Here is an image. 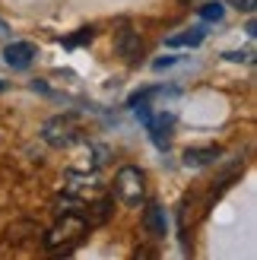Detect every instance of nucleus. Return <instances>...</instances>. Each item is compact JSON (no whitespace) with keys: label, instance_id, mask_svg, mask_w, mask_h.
<instances>
[{"label":"nucleus","instance_id":"423d86ee","mask_svg":"<svg viewBox=\"0 0 257 260\" xmlns=\"http://www.w3.org/2000/svg\"><path fill=\"white\" fill-rule=\"evenodd\" d=\"M140 48H143V42H140V35L134 29H121L118 38H114V51H118L124 60H137L140 57Z\"/></svg>","mask_w":257,"mask_h":260},{"label":"nucleus","instance_id":"0eeeda50","mask_svg":"<svg viewBox=\"0 0 257 260\" xmlns=\"http://www.w3.org/2000/svg\"><path fill=\"white\" fill-rule=\"evenodd\" d=\"M143 225H146L149 235L165 238V232H169V219H165V210H162V206H149V210L143 213Z\"/></svg>","mask_w":257,"mask_h":260},{"label":"nucleus","instance_id":"1a4fd4ad","mask_svg":"<svg viewBox=\"0 0 257 260\" xmlns=\"http://www.w3.org/2000/svg\"><path fill=\"white\" fill-rule=\"evenodd\" d=\"M203 38H207V29H184L178 35H169L165 45H169V48H197Z\"/></svg>","mask_w":257,"mask_h":260},{"label":"nucleus","instance_id":"f8f14e48","mask_svg":"<svg viewBox=\"0 0 257 260\" xmlns=\"http://www.w3.org/2000/svg\"><path fill=\"white\" fill-rule=\"evenodd\" d=\"M178 63V57H172V54H162V57H156L152 60V70H169V67H175Z\"/></svg>","mask_w":257,"mask_h":260},{"label":"nucleus","instance_id":"9d476101","mask_svg":"<svg viewBox=\"0 0 257 260\" xmlns=\"http://www.w3.org/2000/svg\"><path fill=\"white\" fill-rule=\"evenodd\" d=\"M197 13H200L207 22H222V16H226V4H222V0H207V4H203Z\"/></svg>","mask_w":257,"mask_h":260},{"label":"nucleus","instance_id":"f03ea898","mask_svg":"<svg viewBox=\"0 0 257 260\" xmlns=\"http://www.w3.org/2000/svg\"><path fill=\"white\" fill-rule=\"evenodd\" d=\"M42 137H45L48 146H54V149H67V146H73V143L80 140V124H76L73 114H57V118L45 121Z\"/></svg>","mask_w":257,"mask_h":260},{"label":"nucleus","instance_id":"20e7f679","mask_svg":"<svg viewBox=\"0 0 257 260\" xmlns=\"http://www.w3.org/2000/svg\"><path fill=\"white\" fill-rule=\"evenodd\" d=\"M137 108V118L143 121V127L149 130V137H152V143H156L159 149H169V134H172V124H175V118L169 111H152V108H146V102H140V105H134Z\"/></svg>","mask_w":257,"mask_h":260},{"label":"nucleus","instance_id":"ddd939ff","mask_svg":"<svg viewBox=\"0 0 257 260\" xmlns=\"http://www.w3.org/2000/svg\"><path fill=\"white\" fill-rule=\"evenodd\" d=\"M222 57H226V60H238V63H241V60L251 63V51H229V54H222Z\"/></svg>","mask_w":257,"mask_h":260},{"label":"nucleus","instance_id":"9b49d317","mask_svg":"<svg viewBox=\"0 0 257 260\" xmlns=\"http://www.w3.org/2000/svg\"><path fill=\"white\" fill-rule=\"evenodd\" d=\"M83 42H92V29H80V32H76V38H67L63 45L73 48V45H83Z\"/></svg>","mask_w":257,"mask_h":260},{"label":"nucleus","instance_id":"39448f33","mask_svg":"<svg viewBox=\"0 0 257 260\" xmlns=\"http://www.w3.org/2000/svg\"><path fill=\"white\" fill-rule=\"evenodd\" d=\"M4 60L10 63L13 70H25L35 60V45H29V42H13V45H7L4 48Z\"/></svg>","mask_w":257,"mask_h":260},{"label":"nucleus","instance_id":"2eb2a0df","mask_svg":"<svg viewBox=\"0 0 257 260\" xmlns=\"http://www.w3.org/2000/svg\"><path fill=\"white\" fill-rule=\"evenodd\" d=\"M0 89H4V80H0Z\"/></svg>","mask_w":257,"mask_h":260},{"label":"nucleus","instance_id":"7ed1b4c3","mask_svg":"<svg viewBox=\"0 0 257 260\" xmlns=\"http://www.w3.org/2000/svg\"><path fill=\"white\" fill-rule=\"evenodd\" d=\"M86 229H89V222H86L83 216L63 213V219L45 235V248L48 251H57V248H63V244H70V241H80L86 235Z\"/></svg>","mask_w":257,"mask_h":260},{"label":"nucleus","instance_id":"6e6552de","mask_svg":"<svg viewBox=\"0 0 257 260\" xmlns=\"http://www.w3.org/2000/svg\"><path fill=\"white\" fill-rule=\"evenodd\" d=\"M181 159H184L187 168H190V165L200 168V165H210V162L219 159V149H216V146H194V149H187Z\"/></svg>","mask_w":257,"mask_h":260},{"label":"nucleus","instance_id":"f257e3e1","mask_svg":"<svg viewBox=\"0 0 257 260\" xmlns=\"http://www.w3.org/2000/svg\"><path fill=\"white\" fill-rule=\"evenodd\" d=\"M114 193H118V200L127 203V206H140L146 200V175L140 172L137 165H124L118 168V175H114Z\"/></svg>","mask_w":257,"mask_h":260},{"label":"nucleus","instance_id":"4468645a","mask_svg":"<svg viewBox=\"0 0 257 260\" xmlns=\"http://www.w3.org/2000/svg\"><path fill=\"white\" fill-rule=\"evenodd\" d=\"M222 4L235 7V10H251V7H254V0H222Z\"/></svg>","mask_w":257,"mask_h":260}]
</instances>
